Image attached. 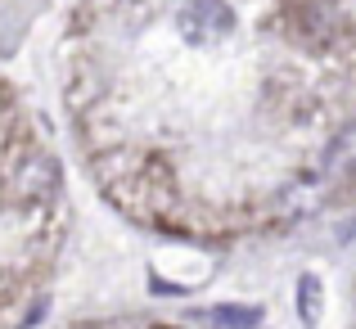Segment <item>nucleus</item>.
<instances>
[{
    "label": "nucleus",
    "instance_id": "1",
    "mask_svg": "<svg viewBox=\"0 0 356 329\" xmlns=\"http://www.w3.org/2000/svg\"><path fill=\"white\" fill-rule=\"evenodd\" d=\"M181 32L185 41H221V36L235 27V9L226 5V0H185L181 5Z\"/></svg>",
    "mask_w": 356,
    "mask_h": 329
},
{
    "label": "nucleus",
    "instance_id": "2",
    "mask_svg": "<svg viewBox=\"0 0 356 329\" xmlns=\"http://www.w3.org/2000/svg\"><path fill=\"white\" fill-rule=\"evenodd\" d=\"M54 163L45 154H27L23 163L14 167V176H9V185H14V194L18 199H45V194L54 190Z\"/></svg>",
    "mask_w": 356,
    "mask_h": 329
},
{
    "label": "nucleus",
    "instance_id": "3",
    "mask_svg": "<svg viewBox=\"0 0 356 329\" xmlns=\"http://www.w3.org/2000/svg\"><path fill=\"white\" fill-rule=\"evenodd\" d=\"M325 172L330 176H352L356 172V122L334 136L330 154H325Z\"/></svg>",
    "mask_w": 356,
    "mask_h": 329
},
{
    "label": "nucleus",
    "instance_id": "4",
    "mask_svg": "<svg viewBox=\"0 0 356 329\" xmlns=\"http://www.w3.org/2000/svg\"><path fill=\"white\" fill-rule=\"evenodd\" d=\"M208 321L217 329H252L261 321V312H257V307H212Z\"/></svg>",
    "mask_w": 356,
    "mask_h": 329
},
{
    "label": "nucleus",
    "instance_id": "5",
    "mask_svg": "<svg viewBox=\"0 0 356 329\" xmlns=\"http://www.w3.org/2000/svg\"><path fill=\"white\" fill-rule=\"evenodd\" d=\"M298 312H302L307 325H316V312H321V284H316V275L298 280Z\"/></svg>",
    "mask_w": 356,
    "mask_h": 329
}]
</instances>
